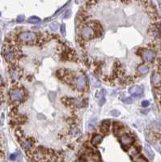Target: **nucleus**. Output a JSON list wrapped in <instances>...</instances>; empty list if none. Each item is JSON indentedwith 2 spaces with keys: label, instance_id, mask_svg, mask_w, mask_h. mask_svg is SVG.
Segmentation results:
<instances>
[{
  "label": "nucleus",
  "instance_id": "obj_1",
  "mask_svg": "<svg viewBox=\"0 0 161 162\" xmlns=\"http://www.w3.org/2000/svg\"><path fill=\"white\" fill-rule=\"evenodd\" d=\"M11 101L12 102H20L24 100L25 97V91L20 88H14L9 92Z\"/></svg>",
  "mask_w": 161,
  "mask_h": 162
},
{
  "label": "nucleus",
  "instance_id": "obj_2",
  "mask_svg": "<svg viewBox=\"0 0 161 162\" xmlns=\"http://www.w3.org/2000/svg\"><path fill=\"white\" fill-rule=\"evenodd\" d=\"M37 38L36 33L33 32H23L18 35V39L23 43H30Z\"/></svg>",
  "mask_w": 161,
  "mask_h": 162
},
{
  "label": "nucleus",
  "instance_id": "obj_3",
  "mask_svg": "<svg viewBox=\"0 0 161 162\" xmlns=\"http://www.w3.org/2000/svg\"><path fill=\"white\" fill-rule=\"evenodd\" d=\"M3 57L5 58L7 62H11L17 58L18 53H17V50L14 49L13 47L8 46V47H6L3 49Z\"/></svg>",
  "mask_w": 161,
  "mask_h": 162
},
{
  "label": "nucleus",
  "instance_id": "obj_4",
  "mask_svg": "<svg viewBox=\"0 0 161 162\" xmlns=\"http://www.w3.org/2000/svg\"><path fill=\"white\" fill-rule=\"evenodd\" d=\"M151 83L156 89L161 88V66H160V70L154 71L151 74Z\"/></svg>",
  "mask_w": 161,
  "mask_h": 162
},
{
  "label": "nucleus",
  "instance_id": "obj_5",
  "mask_svg": "<svg viewBox=\"0 0 161 162\" xmlns=\"http://www.w3.org/2000/svg\"><path fill=\"white\" fill-rule=\"evenodd\" d=\"M72 84L75 86L76 89L79 91H83L87 85L85 77L83 76H76V78L74 77V80L72 81Z\"/></svg>",
  "mask_w": 161,
  "mask_h": 162
},
{
  "label": "nucleus",
  "instance_id": "obj_6",
  "mask_svg": "<svg viewBox=\"0 0 161 162\" xmlns=\"http://www.w3.org/2000/svg\"><path fill=\"white\" fill-rule=\"evenodd\" d=\"M82 37L84 40H91L95 37V30L91 26H84L82 29Z\"/></svg>",
  "mask_w": 161,
  "mask_h": 162
},
{
  "label": "nucleus",
  "instance_id": "obj_7",
  "mask_svg": "<svg viewBox=\"0 0 161 162\" xmlns=\"http://www.w3.org/2000/svg\"><path fill=\"white\" fill-rule=\"evenodd\" d=\"M134 141V138L130 135L125 134V135H121V143L124 148H128L129 147H131L133 144Z\"/></svg>",
  "mask_w": 161,
  "mask_h": 162
},
{
  "label": "nucleus",
  "instance_id": "obj_8",
  "mask_svg": "<svg viewBox=\"0 0 161 162\" xmlns=\"http://www.w3.org/2000/svg\"><path fill=\"white\" fill-rule=\"evenodd\" d=\"M142 58L146 62H151L155 60L156 58V53L153 50H143V51L142 52Z\"/></svg>",
  "mask_w": 161,
  "mask_h": 162
},
{
  "label": "nucleus",
  "instance_id": "obj_9",
  "mask_svg": "<svg viewBox=\"0 0 161 162\" xmlns=\"http://www.w3.org/2000/svg\"><path fill=\"white\" fill-rule=\"evenodd\" d=\"M129 93L131 94V96L138 97V96L142 95V93H143V88L142 86H138V85L132 86L131 88H129Z\"/></svg>",
  "mask_w": 161,
  "mask_h": 162
},
{
  "label": "nucleus",
  "instance_id": "obj_10",
  "mask_svg": "<svg viewBox=\"0 0 161 162\" xmlns=\"http://www.w3.org/2000/svg\"><path fill=\"white\" fill-rule=\"evenodd\" d=\"M10 75L11 79L13 80H17L20 79V76H21V71L17 67H12L10 71Z\"/></svg>",
  "mask_w": 161,
  "mask_h": 162
},
{
  "label": "nucleus",
  "instance_id": "obj_11",
  "mask_svg": "<svg viewBox=\"0 0 161 162\" xmlns=\"http://www.w3.org/2000/svg\"><path fill=\"white\" fill-rule=\"evenodd\" d=\"M137 71H138L139 75L145 76V75H146L149 72V66H147V65H145V64H141V65H139V66H138Z\"/></svg>",
  "mask_w": 161,
  "mask_h": 162
},
{
  "label": "nucleus",
  "instance_id": "obj_12",
  "mask_svg": "<svg viewBox=\"0 0 161 162\" xmlns=\"http://www.w3.org/2000/svg\"><path fill=\"white\" fill-rule=\"evenodd\" d=\"M102 139H103V136L101 135H95L91 139V143L93 145H97V144L101 143Z\"/></svg>",
  "mask_w": 161,
  "mask_h": 162
},
{
  "label": "nucleus",
  "instance_id": "obj_13",
  "mask_svg": "<svg viewBox=\"0 0 161 162\" xmlns=\"http://www.w3.org/2000/svg\"><path fill=\"white\" fill-rule=\"evenodd\" d=\"M144 150H145V152H146V155H147V157H149L151 160H153V159H154V157H155V155H154V152L152 151V149L151 148V147H150L149 145H146L145 147H144Z\"/></svg>",
  "mask_w": 161,
  "mask_h": 162
},
{
  "label": "nucleus",
  "instance_id": "obj_14",
  "mask_svg": "<svg viewBox=\"0 0 161 162\" xmlns=\"http://www.w3.org/2000/svg\"><path fill=\"white\" fill-rule=\"evenodd\" d=\"M109 121H105L102 122L101 125V131L104 134H106L109 132Z\"/></svg>",
  "mask_w": 161,
  "mask_h": 162
},
{
  "label": "nucleus",
  "instance_id": "obj_15",
  "mask_svg": "<svg viewBox=\"0 0 161 162\" xmlns=\"http://www.w3.org/2000/svg\"><path fill=\"white\" fill-rule=\"evenodd\" d=\"M28 22L31 23V24H37L40 22V19L37 16H31L28 19Z\"/></svg>",
  "mask_w": 161,
  "mask_h": 162
},
{
  "label": "nucleus",
  "instance_id": "obj_16",
  "mask_svg": "<svg viewBox=\"0 0 161 162\" xmlns=\"http://www.w3.org/2000/svg\"><path fill=\"white\" fill-rule=\"evenodd\" d=\"M96 118H92L91 120H90V122H88V128L90 130H93L96 126Z\"/></svg>",
  "mask_w": 161,
  "mask_h": 162
},
{
  "label": "nucleus",
  "instance_id": "obj_17",
  "mask_svg": "<svg viewBox=\"0 0 161 162\" xmlns=\"http://www.w3.org/2000/svg\"><path fill=\"white\" fill-rule=\"evenodd\" d=\"M50 28L52 31H57V29H58V22H53L50 25Z\"/></svg>",
  "mask_w": 161,
  "mask_h": 162
},
{
  "label": "nucleus",
  "instance_id": "obj_18",
  "mask_svg": "<svg viewBox=\"0 0 161 162\" xmlns=\"http://www.w3.org/2000/svg\"><path fill=\"white\" fill-rule=\"evenodd\" d=\"M121 101L124 103H126V104H131V103H133L134 100L131 97H126V98H122Z\"/></svg>",
  "mask_w": 161,
  "mask_h": 162
},
{
  "label": "nucleus",
  "instance_id": "obj_19",
  "mask_svg": "<svg viewBox=\"0 0 161 162\" xmlns=\"http://www.w3.org/2000/svg\"><path fill=\"white\" fill-rule=\"evenodd\" d=\"M110 114L113 117H118L120 116V114H121L120 111H118L117 110H113L110 112Z\"/></svg>",
  "mask_w": 161,
  "mask_h": 162
},
{
  "label": "nucleus",
  "instance_id": "obj_20",
  "mask_svg": "<svg viewBox=\"0 0 161 162\" xmlns=\"http://www.w3.org/2000/svg\"><path fill=\"white\" fill-rule=\"evenodd\" d=\"M56 92H49V98H50V100L51 101H54V98H55L56 96Z\"/></svg>",
  "mask_w": 161,
  "mask_h": 162
},
{
  "label": "nucleus",
  "instance_id": "obj_21",
  "mask_svg": "<svg viewBox=\"0 0 161 162\" xmlns=\"http://www.w3.org/2000/svg\"><path fill=\"white\" fill-rule=\"evenodd\" d=\"M61 33L62 34V36H66V25L65 24H62L61 25Z\"/></svg>",
  "mask_w": 161,
  "mask_h": 162
},
{
  "label": "nucleus",
  "instance_id": "obj_22",
  "mask_svg": "<svg viewBox=\"0 0 161 162\" xmlns=\"http://www.w3.org/2000/svg\"><path fill=\"white\" fill-rule=\"evenodd\" d=\"M141 106L143 107V108H146V107H148L150 106V102H149V101H142Z\"/></svg>",
  "mask_w": 161,
  "mask_h": 162
},
{
  "label": "nucleus",
  "instance_id": "obj_23",
  "mask_svg": "<svg viewBox=\"0 0 161 162\" xmlns=\"http://www.w3.org/2000/svg\"><path fill=\"white\" fill-rule=\"evenodd\" d=\"M71 15V11L67 10L65 12V14H64V15H63V17H64V19H67V18H69Z\"/></svg>",
  "mask_w": 161,
  "mask_h": 162
},
{
  "label": "nucleus",
  "instance_id": "obj_24",
  "mask_svg": "<svg viewBox=\"0 0 161 162\" xmlns=\"http://www.w3.org/2000/svg\"><path fill=\"white\" fill-rule=\"evenodd\" d=\"M24 20H25V15H18V16H17L16 21H17V22H19V23H20V22L24 21Z\"/></svg>",
  "mask_w": 161,
  "mask_h": 162
},
{
  "label": "nucleus",
  "instance_id": "obj_25",
  "mask_svg": "<svg viewBox=\"0 0 161 162\" xmlns=\"http://www.w3.org/2000/svg\"><path fill=\"white\" fill-rule=\"evenodd\" d=\"M105 103V97H102V99L100 101L99 106H104Z\"/></svg>",
  "mask_w": 161,
  "mask_h": 162
},
{
  "label": "nucleus",
  "instance_id": "obj_26",
  "mask_svg": "<svg viewBox=\"0 0 161 162\" xmlns=\"http://www.w3.org/2000/svg\"><path fill=\"white\" fill-rule=\"evenodd\" d=\"M15 157H16V155H15V154H11L10 156V159L11 160H15Z\"/></svg>",
  "mask_w": 161,
  "mask_h": 162
},
{
  "label": "nucleus",
  "instance_id": "obj_27",
  "mask_svg": "<svg viewBox=\"0 0 161 162\" xmlns=\"http://www.w3.org/2000/svg\"><path fill=\"white\" fill-rule=\"evenodd\" d=\"M159 62H160V66H161V55L160 57V58H159Z\"/></svg>",
  "mask_w": 161,
  "mask_h": 162
},
{
  "label": "nucleus",
  "instance_id": "obj_28",
  "mask_svg": "<svg viewBox=\"0 0 161 162\" xmlns=\"http://www.w3.org/2000/svg\"><path fill=\"white\" fill-rule=\"evenodd\" d=\"M2 84H3V81H2V80H1V78H0V86L2 85Z\"/></svg>",
  "mask_w": 161,
  "mask_h": 162
},
{
  "label": "nucleus",
  "instance_id": "obj_29",
  "mask_svg": "<svg viewBox=\"0 0 161 162\" xmlns=\"http://www.w3.org/2000/svg\"><path fill=\"white\" fill-rule=\"evenodd\" d=\"M1 41H2V36H1V33H0V44H1Z\"/></svg>",
  "mask_w": 161,
  "mask_h": 162
},
{
  "label": "nucleus",
  "instance_id": "obj_30",
  "mask_svg": "<svg viewBox=\"0 0 161 162\" xmlns=\"http://www.w3.org/2000/svg\"><path fill=\"white\" fill-rule=\"evenodd\" d=\"M141 162H146V161H144V160H142Z\"/></svg>",
  "mask_w": 161,
  "mask_h": 162
}]
</instances>
